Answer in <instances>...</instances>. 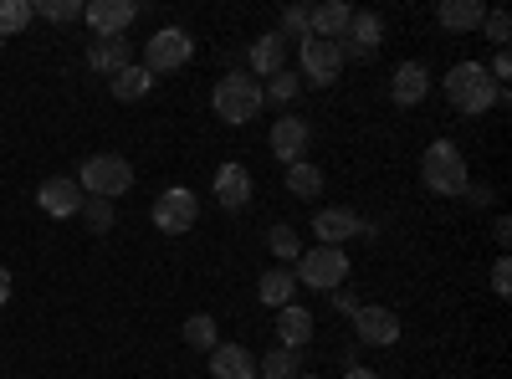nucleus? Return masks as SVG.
<instances>
[{
  "label": "nucleus",
  "mask_w": 512,
  "mask_h": 379,
  "mask_svg": "<svg viewBox=\"0 0 512 379\" xmlns=\"http://www.w3.org/2000/svg\"><path fill=\"white\" fill-rule=\"evenodd\" d=\"M282 57H287V41H282L277 31H267V36L251 41V67H246V72H251L256 82H267V77L282 72Z\"/></svg>",
  "instance_id": "nucleus-19"
},
{
  "label": "nucleus",
  "mask_w": 512,
  "mask_h": 379,
  "mask_svg": "<svg viewBox=\"0 0 512 379\" xmlns=\"http://www.w3.org/2000/svg\"><path fill=\"white\" fill-rule=\"evenodd\" d=\"M313 231H318V246H344V241L364 236L369 226L354 216V210H344V205H328V210H318V216H313Z\"/></svg>",
  "instance_id": "nucleus-15"
},
{
  "label": "nucleus",
  "mask_w": 512,
  "mask_h": 379,
  "mask_svg": "<svg viewBox=\"0 0 512 379\" xmlns=\"http://www.w3.org/2000/svg\"><path fill=\"white\" fill-rule=\"evenodd\" d=\"M210 108H216L221 123L241 129V123H251L256 113L267 108V93H262V82H256L251 72H226V77L216 82V93H210Z\"/></svg>",
  "instance_id": "nucleus-3"
},
{
  "label": "nucleus",
  "mask_w": 512,
  "mask_h": 379,
  "mask_svg": "<svg viewBox=\"0 0 512 379\" xmlns=\"http://www.w3.org/2000/svg\"><path fill=\"white\" fill-rule=\"evenodd\" d=\"M425 93H431V72H425V62H400V67L390 72V98H395L400 108H415Z\"/></svg>",
  "instance_id": "nucleus-16"
},
{
  "label": "nucleus",
  "mask_w": 512,
  "mask_h": 379,
  "mask_svg": "<svg viewBox=\"0 0 512 379\" xmlns=\"http://www.w3.org/2000/svg\"><path fill=\"white\" fill-rule=\"evenodd\" d=\"M349 16H354V6H344V0H323V6H313V36L338 41L344 26H349Z\"/></svg>",
  "instance_id": "nucleus-24"
},
{
  "label": "nucleus",
  "mask_w": 512,
  "mask_h": 379,
  "mask_svg": "<svg viewBox=\"0 0 512 379\" xmlns=\"http://www.w3.org/2000/svg\"><path fill=\"white\" fill-rule=\"evenodd\" d=\"M77 185L82 195H98V200H118L134 190V164H128L123 154H88L77 170Z\"/></svg>",
  "instance_id": "nucleus-4"
},
{
  "label": "nucleus",
  "mask_w": 512,
  "mask_h": 379,
  "mask_svg": "<svg viewBox=\"0 0 512 379\" xmlns=\"http://www.w3.org/2000/svg\"><path fill=\"white\" fill-rule=\"evenodd\" d=\"M492 236H497V246H507V241H512V221H507V216H497V226H492Z\"/></svg>",
  "instance_id": "nucleus-37"
},
{
  "label": "nucleus",
  "mask_w": 512,
  "mask_h": 379,
  "mask_svg": "<svg viewBox=\"0 0 512 379\" xmlns=\"http://www.w3.org/2000/svg\"><path fill=\"white\" fill-rule=\"evenodd\" d=\"M180 333H185V344H190V349H205V354L221 344V333H216V318H210V313H190Z\"/></svg>",
  "instance_id": "nucleus-26"
},
{
  "label": "nucleus",
  "mask_w": 512,
  "mask_h": 379,
  "mask_svg": "<svg viewBox=\"0 0 512 379\" xmlns=\"http://www.w3.org/2000/svg\"><path fill=\"white\" fill-rule=\"evenodd\" d=\"M492 292L497 298H512V262L507 257H497V267H492Z\"/></svg>",
  "instance_id": "nucleus-35"
},
{
  "label": "nucleus",
  "mask_w": 512,
  "mask_h": 379,
  "mask_svg": "<svg viewBox=\"0 0 512 379\" xmlns=\"http://www.w3.org/2000/svg\"><path fill=\"white\" fill-rule=\"evenodd\" d=\"M149 221H154V231H164V236H185V231H195V221H200V205H195V190H185V185H169L154 205H149Z\"/></svg>",
  "instance_id": "nucleus-7"
},
{
  "label": "nucleus",
  "mask_w": 512,
  "mask_h": 379,
  "mask_svg": "<svg viewBox=\"0 0 512 379\" xmlns=\"http://www.w3.org/2000/svg\"><path fill=\"white\" fill-rule=\"evenodd\" d=\"M88 67H98V72H123L128 67V41L123 36H93L88 41Z\"/></svg>",
  "instance_id": "nucleus-21"
},
{
  "label": "nucleus",
  "mask_w": 512,
  "mask_h": 379,
  "mask_svg": "<svg viewBox=\"0 0 512 379\" xmlns=\"http://www.w3.org/2000/svg\"><path fill=\"white\" fill-rule=\"evenodd\" d=\"M292 379H318V374H292Z\"/></svg>",
  "instance_id": "nucleus-40"
},
{
  "label": "nucleus",
  "mask_w": 512,
  "mask_h": 379,
  "mask_svg": "<svg viewBox=\"0 0 512 379\" xmlns=\"http://www.w3.org/2000/svg\"><path fill=\"white\" fill-rule=\"evenodd\" d=\"M344 379H379V374H374V369H359V364H354V369H349Z\"/></svg>",
  "instance_id": "nucleus-39"
},
{
  "label": "nucleus",
  "mask_w": 512,
  "mask_h": 379,
  "mask_svg": "<svg viewBox=\"0 0 512 379\" xmlns=\"http://www.w3.org/2000/svg\"><path fill=\"white\" fill-rule=\"evenodd\" d=\"M82 185L72 180V175H52V180H41V190H36V205L47 210L52 221H72L77 210H82Z\"/></svg>",
  "instance_id": "nucleus-12"
},
{
  "label": "nucleus",
  "mask_w": 512,
  "mask_h": 379,
  "mask_svg": "<svg viewBox=\"0 0 512 379\" xmlns=\"http://www.w3.org/2000/svg\"><path fill=\"white\" fill-rule=\"evenodd\" d=\"M11 303V267H0V308Z\"/></svg>",
  "instance_id": "nucleus-38"
},
{
  "label": "nucleus",
  "mask_w": 512,
  "mask_h": 379,
  "mask_svg": "<svg viewBox=\"0 0 512 379\" xmlns=\"http://www.w3.org/2000/svg\"><path fill=\"white\" fill-rule=\"evenodd\" d=\"M267 246H272L277 262H297V257H303V241H297L292 226H272V231H267Z\"/></svg>",
  "instance_id": "nucleus-30"
},
{
  "label": "nucleus",
  "mask_w": 512,
  "mask_h": 379,
  "mask_svg": "<svg viewBox=\"0 0 512 379\" xmlns=\"http://www.w3.org/2000/svg\"><path fill=\"white\" fill-rule=\"evenodd\" d=\"M292 292H297V277L287 267H272V272H262V282H256V298H262L267 308H287Z\"/></svg>",
  "instance_id": "nucleus-25"
},
{
  "label": "nucleus",
  "mask_w": 512,
  "mask_h": 379,
  "mask_svg": "<svg viewBox=\"0 0 512 379\" xmlns=\"http://www.w3.org/2000/svg\"><path fill=\"white\" fill-rule=\"evenodd\" d=\"M277 344L292 349V354H303V349L313 344V313H308V308H297V303L277 308Z\"/></svg>",
  "instance_id": "nucleus-17"
},
{
  "label": "nucleus",
  "mask_w": 512,
  "mask_h": 379,
  "mask_svg": "<svg viewBox=\"0 0 512 379\" xmlns=\"http://www.w3.org/2000/svg\"><path fill=\"white\" fill-rule=\"evenodd\" d=\"M297 287H318V292H338L349 277V257L344 246H303V257H297Z\"/></svg>",
  "instance_id": "nucleus-5"
},
{
  "label": "nucleus",
  "mask_w": 512,
  "mask_h": 379,
  "mask_svg": "<svg viewBox=\"0 0 512 379\" xmlns=\"http://www.w3.org/2000/svg\"><path fill=\"white\" fill-rule=\"evenodd\" d=\"M195 57V36L185 31V26H164V31H154L149 41H144V72H180L185 62Z\"/></svg>",
  "instance_id": "nucleus-6"
},
{
  "label": "nucleus",
  "mask_w": 512,
  "mask_h": 379,
  "mask_svg": "<svg viewBox=\"0 0 512 379\" xmlns=\"http://www.w3.org/2000/svg\"><path fill=\"white\" fill-rule=\"evenodd\" d=\"M262 93H267L272 103H292L297 93H303V77H297V72H287V67H282L277 77H267V82H262Z\"/></svg>",
  "instance_id": "nucleus-31"
},
{
  "label": "nucleus",
  "mask_w": 512,
  "mask_h": 379,
  "mask_svg": "<svg viewBox=\"0 0 512 379\" xmlns=\"http://www.w3.org/2000/svg\"><path fill=\"white\" fill-rule=\"evenodd\" d=\"M251 170H246V164H221V170H216V205L221 210H231V216H241V210L251 205Z\"/></svg>",
  "instance_id": "nucleus-14"
},
{
  "label": "nucleus",
  "mask_w": 512,
  "mask_h": 379,
  "mask_svg": "<svg viewBox=\"0 0 512 379\" xmlns=\"http://www.w3.org/2000/svg\"><path fill=\"white\" fill-rule=\"evenodd\" d=\"M267 144H272V154H277L282 164H297V159H308V144H313V129H308V118H303V113H282V118L272 123Z\"/></svg>",
  "instance_id": "nucleus-11"
},
{
  "label": "nucleus",
  "mask_w": 512,
  "mask_h": 379,
  "mask_svg": "<svg viewBox=\"0 0 512 379\" xmlns=\"http://www.w3.org/2000/svg\"><path fill=\"white\" fill-rule=\"evenodd\" d=\"M461 200H466V205H487V200H492V190H487V185H466V190H461Z\"/></svg>",
  "instance_id": "nucleus-36"
},
{
  "label": "nucleus",
  "mask_w": 512,
  "mask_h": 379,
  "mask_svg": "<svg viewBox=\"0 0 512 379\" xmlns=\"http://www.w3.org/2000/svg\"><path fill=\"white\" fill-rule=\"evenodd\" d=\"M420 185L441 195V200H461V190L472 185V175H466V159L451 139H436V144H425L420 154Z\"/></svg>",
  "instance_id": "nucleus-2"
},
{
  "label": "nucleus",
  "mask_w": 512,
  "mask_h": 379,
  "mask_svg": "<svg viewBox=\"0 0 512 379\" xmlns=\"http://www.w3.org/2000/svg\"><path fill=\"white\" fill-rule=\"evenodd\" d=\"M277 36H282V41H297V47H303V41L313 36V6H287V11H282Z\"/></svg>",
  "instance_id": "nucleus-27"
},
{
  "label": "nucleus",
  "mask_w": 512,
  "mask_h": 379,
  "mask_svg": "<svg viewBox=\"0 0 512 379\" xmlns=\"http://www.w3.org/2000/svg\"><path fill=\"white\" fill-rule=\"evenodd\" d=\"M297 67L313 88H333L338 72H344V52H338V41H323V36H308L303 47H297Z\"/></svg>",
  "instance_id": "nucleus-8"
},
{
  "label": "nucleus",
  "mask_w": 512,
  "mask_h": 379,
  "mask_svg": "<svg viewBox=\"0 0 512 379\" xmlns=\"http://www.w3.org/2000/svg\"><path fill=\"white\" fill-rule=\"evenodd\" d=\"M379 41H384V21L374 11H354L349 26H344V36H338V52H344V62L349 57L354 62H369L379 52Z\"/></svg>",
  "instance_id": "nucleus-10"
},
{
  "label": "nucleus",
  "mask_w": 512,
  "mask_h": 379,
  "mask_svg": "<svg viewBox=\"0 0 512 379\" xmlns=\"http://www.w3.org/2000/svg\"><path fill=\"white\" fill-rule=\"evenodd\" d=\"M77 216L88 221L93 231H108V226H113V200H98V195H88V200H82V210H77Z\"/></svg>",
  "instance_id": "nucleus-34"
},
{
  "label": "nucleus",
  "mask_w": 512,
  "mask_h": 379,
  "mask_svg": "<svg viewBox=\"0 0 512 379\" xmlns=\"http://www.w3.org/2000/svg\"><path fill=\"white\" fill-rule=\"evenodd\" d=\"M134 16H139L134 0H88L82 6V21L93 26V36H123L134 26Z\"/></svg>",
  "instance_id": "nucleus-13"
},
{
  "label": "nucleus",
  "mask_w": 512,
  "mask_h": 379,
  "mask_svg": "<svg viewBox=\"0 0 512 379\" xmlns=\"http://www.w3.org/2000/svg\"><path fill=\"white\" fill-rule=\"evenodd\" d=\"M31 0H0V36H16V31H26L31 26Z\"/></svg>",
  "instance_id": "nucleus-29"
},
{
  "label": "nucleus",
  "mask_w": 512,
  "mask_h": 379,
  "mask_svg": "<svg viewBox=\"0 0 512 379\" xmlns=\"http://www.w3.org/2000/svg\"><path fill=\"white\" fill-rule=\"evenodd\" d=\"M292 374H297V354L282 349V344L267 359H256V379H292Z\"/></svg>",
  "instance_id": "nucleus-28"
},
{
  "label": "nucleus",
  "mask_w": 512,
  "mask_h": 379,
  "mask_svg": "<svg viewBox=\"0 0 512 379\" xmlns=\"http://www.w3.org/2000/svg\"><path fill=\"white\" fill-rule=\"evenodd\" d=\"M436 21H441L446 31H477V26L487 21V6H482V0H441Z\"/></svg>",
  "instance_id": "nucleus-20"
},
{
  "label": "nucleus",
  "mask_w": 512,
  "mask_h": 379,
  "mask_svg": "<svg viewBox=\"0 0 512 379\" xmlns=\"http://www.w3.org/2000/svg\"><path fill=\"white\" fill-rule=\"evenodd\" d=\"M482 31H487V41L497 52H507V41H512V16L497 6V11H487V21H482Z\"/></svg>",
  "instance_id": "nucleus-33"
},
{
  "label": "nucleus",
  "mask_w": 512,
  "mask_h": 379,
  "mask_svg": "<svg viewBox=\"0 0 512 379\" xmlns=\"http://www.w3.org/2000/svg\"><path fill=\"white\" fill-rule=\"evenodd\" d=\"M31 11L47 16V21H77L82 16V0H31Z\"/></svg>",
  "instance_id": "nucleus-32"
},
{
  "label": "nucleus",
  "mask_w": 512,
  "mask_h": 379,
  "mask_svg": "<svg viewBox=\"0 0 512 379\" xmlns=\"http://www.w3.org/2000/svg\"><path fill=\"white\" fill-rule=\"evenodd\" d=\"M354 333H359V344H369V349H395L400 344V313L359 303L354 308Z\"/></svg>",
  "instance_id": "nucleus-9"
},
{
  "label": "nucleus",
  "mask_w": 512,
  "mask_h": 379,
  "mask_svg": "<svg viewBox=\"0 0 512 379\" xmlns=\"http://www.w3.org/2000/svg\"><path fill=\"white\" fill-rule=\"evenodd\" d=\"M108 88H113V98H118V103H139V98H149V93H154V72H144L139 62H128L123 72H113Z\"/></svg>",
  "instance_id": "nucleus-22"
},
{
  "label": "nucleus",
  "mask_w": 512,
  "mask_h": 379,
  "mask_svg": "<svg viewBox=\"0 0 512 379\" xmlns=\"http://www.w3.org/2000/svg\"><path fill=\"white\" fill-rule=\"evenodd\" d=\"M323 185H328V175L318 170L313 159L287 164V195H297V200H318V195H323Z\"/></svg>",
  "instance_id": "nucleus-23"
},
{
  "label": "nucleus",
  "mask_w": 512,
  "mask_h": 379,
  "mask_svg": "<svg viewBox=\"0 0 512 379\" xmlns=\"http://www.w3.org/2000/svg\"><path fill=\"white\" fill-rule=\"evenodd\" d=\"M441 88H446L451 108H456V113H466V118H482L487 108L507 103V88H497L492 72H487L482 62H456V67L446 72Z\"/></svg>",
  "instance_id": "nucleus-1"
},
{
  "label": "nucleus",
  "mask_w": 512,
  "mask_h": 379,
  "mask_svg": "<svg viewBox=\"0 0 512 379\" xmlns=\"http://www.w3.org/2000/svg\"><path fill=\"white\" fill-rule=\"evenodd\" d=\"M210 379H256V359L241 344H216L210 349Z\"/></svg>",
  "instance_id": "nucleus-18"
},
{
  "label": "nucleus",
  "mask_w": 512,
  "mask_h": 379,
  "mask_svg": "<svg viewBox=\"0 0 512 379\" xmlns=\"http://www.w3.org/2000/svg\"><path fill=\"white\" fill-rule=\"evenodd\" d=\"M0 52H6V36H0Z\"/></svg>",
  "instance_id": "nucleus-41"
}]
</instances>
